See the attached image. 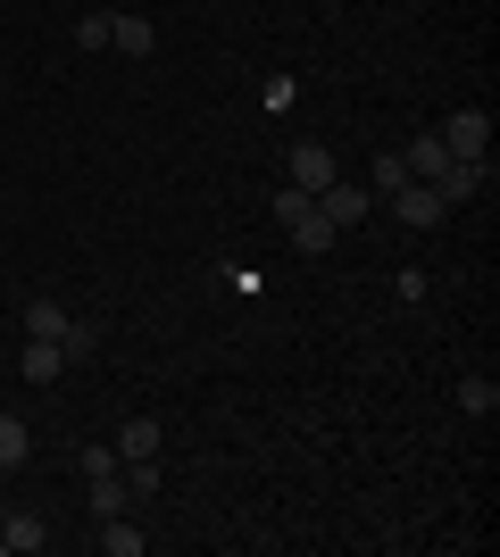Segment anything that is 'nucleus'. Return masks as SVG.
<instances>
[{
	"label": "nucleus",
	"instance_id": "12",
	"mask_svg": "<svg viewBox=\"0 0 500 557\" xmlns=\"http://www.w3.org/2000/svg\"><path fill=\"white\" fill-rule=\"evenodd\" d=\"M93 516H134V491H125V474H93Z\"/></svg>",
	"mask_w": 500,
	"mask_h": 557
},
{
	"label": "nucleus",
	"instance_id": "11",
	"mask_svg": "<svg viewBox=\"0 0 500 557\" xmlns=\"http://www.w3.org/2000/svg\"><path fill=\"white\" fill-rule=\"evenodd\" d=\"M333 242H342V233H333V225H326V216H317V209L301 216V225H292V250H301V258H326Z\"/></svg>",
	"mask_w": 500,
	"mask_h": 557
},
{
	"label": "nucleus",
	"instance_id": "15",
	"mask_svg": "<svg viewBox=\"0 0 500 557\" xmlns=\"http://www.w3.org/2000/svg\"><path fill=\"white\" fill-rule=\"evenodd\" d=\"M408 184V166H401V150H383L376 159V175H367V191H376V200H392V191Z\"/></svg>",
	"mask_w": 500,
	"mask_h": 557
},
{
	"label": "nucleus",
	"instance_id": "21",
	"mask_svg": "<svg viewBox=\"0 0 500 557\" xmlns=\"http://www.w3.org/2000/svg\"><path fill=\"white\" fill-rule=\"evenodd\" d=\"M0 466H25V424L0 408Z\"/></svg>",
	"mask_w": 500,
	"mask_h": 557
},
{
	"label": "nucleus",
	"instance_id": "4",
	"mask_svg": "<svg viewBox=\"0 0 500 557\" xmlns=\"http://www.w3.org/2000/svg\"><path fill=\"white\" fill-rule=\"evenodd\" d=\"M333 175H342V159H333L326 141H292V159H284V184H301V191H326Z\"/></svg>",
	"mask_w": 500,
	"mask_h": 557
},
{
	"label": "nucleus",
	"instance_id": "5",
	"mask_svg": "<svg viewBox=\"0 0 500 557\" xmlns=\"http://www.w3.org/2000/svg\"><path fill=\"white\" fill-rule=\"evenodd\" d=\"M392 216H401L408 233H434V225H442V216H451V209L434 200V184H417V175H408V184L392 191Z\"/></svg>",
	"mask_w": 500,
	"mask_h": 557
},
{
	"label": "nucleus",
	"instance_id": "13",
	"mask_svg": "<svg viewBox=\"0 0 500 557\" xmlns=\"http://www.w3.org/2000/svg\"><path fill=\"white\" fill-rule=\"evenodd\" d=\"M100 549H109V557H143V533H134V516H100Z\"/></svg>",
	"mask_w": 500,
	"mask_h": 557
},
{
	"label": "nucleus",
	"instance_id": "18",
	"mask_svg": "<svg viewBox=\"0 0 500 557\" xmlns=\"http://www.w3.org/2000/svg\"><path fill=\"white\" fill-rule=\"evenodd\" d=\"M159 483H167L159 458H134V466H125V491H134V499H159Z\"/></svg>",
	"mask_w": 500,
	"mask_h": 557
},
{
	"label": "nucleus",
	"instance_id": "24",
	"mask_svg": "<svg viewBox=\"0 0 500 557\" xmlns=\"http://www.w3.org/2000/svg\"><path fill=\"white\" fill-rule=\"evenodd\" d=\"M0 358H9V349H0Z\"/></svg>",
	"mask_w": 500,
	"mask_h": 557
},
{
	"label": "nucleus",
	"instance_id": "7",
	"mask_svg": "<svg viewBox=\"0 0 500 557\" xmlns=\"http://www.w3.org/2000/svg\"><path fill=\"white\" fill-rule=\"evenodd\" d=\"M17 374H25V383H59V374H68L59 342H17Z\"/></svg>",
	"mask_w": 500,
	"mask_h": 557
},
{
	"label": "nucleus",
	"instance_id": "23",
	"mask_svg": "<svg viewBox=\"0 0 500 557\" xmlns=\"http://www.w3.org/2000/svg\"><path fill=\"white\" fill-rule=\"evenodd\" d=\"M0 524H9V516H0ZM0 549H9V533H0Z\"/></svg>",
	"mask_w": 500,
	"mask_h": 557
},
{
	"label": "nucleus",
	"instance_id": "9",
	"mask_svg": "<svg viewBox=\"0 0 500 557\" xmlns=\"http://www.w3.org/2000/svg\"><path fill=\"white\" fill-rule=\"evenodd\" d=\"M17 325H25V342H59V333H68L75 317H68V308H59V300H34V308H25V317H17Z\"/></svg>",
	"mask_w": 500,
	"mask_h": 557
},
{
	"label": "nucleus",
	"instance_id": "1",
	"mask_svg": "<svg viewBox=\"0 0 500 557\" xmlns=\"http://www.w3.org/2000/svg\"><path fill=\"white\" fill-rule=\"evenodd\" d=\"M367 209H376V191H367V184H351V175H333V184L317 191V216H326L333 233H351Z\"/></svg>",
	"mask_w": 500,
	"mask_h": 557
},
{
	"label": "nucleus",
	"instance_id": "10",
	"mask_svg": "<svg viewBox=\"0 0 500 557\" xmlns=\"http://www.w3.org/2000/svg\"><path fill=\"white\" fill-rule=\"evenodd\" d=\"M134 458H159V417H134L118 433V466H134Z\"/></svg>",
	"mask_w": 500,
	"mask_h": 557
},
{
	"label": "nucleus",
	"instance_id": "16",
	"mask_svg": "<svg viewBox=\"0 0 500 557\" xmlns=\"http://www.w3.org/2000/svg\"><path fill=\"white\" fill-rule=\"evenodd\" d=\"M309 209H317V191H301V184H284V191H276V225H284V233L301 225Z\"/></svg>",
	"mask_w": 500,
	"mask_h": 557
},
{
	"label": "nucleus",
	"instance_id": "14",
	"mask_svg": "<svg viewBox=\"0 0 500 557\" xmlns=\"http://www.w3.org/2000/svg\"><path fill=\"white\" fill-rule=\"evenodd\" d=\"M459 408H467V417H492V408H500V383H492V374H467V383H459Z\"/></svg>",
	"mask_w": 500,
	"mask_h": 557
},
{
	"label": "nucleus",
	"instance_id": "8",
	"mask_svg": "<svg viewBox=\"0 0 500 557\" xmlns=\"http://www.w3.org/2000/svg\"><path fill=\"white\" fill-rule=\"evenodd\" d=\"M401 166H408V175H417V184H434V175L451 166V150H442V134H417V141H408V150H401Z\"/></svg>",
	"mask_w": 500,
	"mask_h": 557
},
{
	"label": "nucleus",
	"instance_id": "6",
	"mask_svg": "<svg viewBox=\"0 0 500 557\" xmlns=\"http://www.w3.org/2000/svg\"><path fill=\"white\" fill-rule=\"evenodd\" d=\"M109 50H125V59H150V50H159V25H150V17H109Z\"/></svg>",
	"mask_w": 500,
	"mask_h": 557
},
{
	"label": "nucleus",
	"instance_id": "20",
	"mask_svg": "<svg viewBox=\"0 0 500 557\" xmlns=\"http://www.w3.org/2000/svg\"><path fill=\"white\" fill-rule=\"evenodd\" d=\"M75 42H84V50H109V9H84V17H75Z\"/></svg>",
	"mask_w": 500,
	"mask_h": 557
},
{
	"label": "nucleus",
	"instance_id": "17",
	"mask_svg": "<svg viewBox=\"0 0 500 557\" xmlns=\"http://www.w3.org/2000/svg\"><path fill=\"white\" fill-rule=\"evenodd\" d=\"M0 533H9V549H42V541H50V524H42V516H9Z\"/></svg>",
	"mask_w": 500,
	"mask_h": 557
},
{
	"label": "nucleus",
	"instance_id": "3",
	"mask_svg": "<svg viewBox=\"0 0 500 557\" xmlns=\"http://www.w3.org/2000/svg\"><path fill=\"white\" fill-rule=\"evenodd\" d=\"M476 191H492V159H451L442 175H434V200H442V209L476 200Z\"/></svg>",
	"mask_w": 500,
	"mask_h": 557
},
{
	"label": "nucleus",
	"instance_id": "19",
	"mask_svg": "<svg viewBox=\"0 0 500 557\" xmlns=\"http://www.w3.org/2000/svg\"><path fill=\"white\" fill-rule=\"evenodd\" d=\"M93 349H100V333H93V325H68V333H59V358H68V367H84Z\"/></svg>",
	"mask_w": 500,
	"mask_h": 557
},
{
	"label": "nucleus",
	"instance_id": "22",
	"mask_svg": "<svg viewBox=\"0 0 500 557\" xmlns=\"http://www.w3.org/2000/svg\"><path fill=\"white\" fill-rule=\"evenodd\" d=\"M259 100H267V109H276V116H284V109H292V100H301V84H292V75H276V84H267V92H259Z\"/></svg>",
	"mask_w": 500,
	"mask_h": 557
},
{
	"label": "nucleus",
	"instance_id": "2",
	"mask_svg": "<svg viewBox=\"0 0 500 557\" xmlns=\"http://www.w3.org/2000/svg\"><path fill=\"white\" fill-rule=\"evenodd\" d=\"M434 134H442L451 159H492V116H484V109H459L451 125H434Z\"/></svg>",
	"mask_w": 500,
	"mask_h": 557
}]
</instances>
